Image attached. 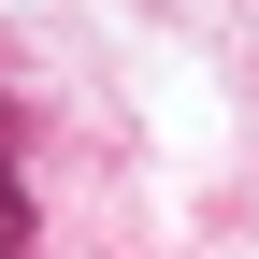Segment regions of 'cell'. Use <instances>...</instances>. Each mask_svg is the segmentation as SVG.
Returning <instances> with one entry per match:
<instances>
[{
  "label": "cell",
  "instance_id": "obj_1",
  "mask_svg": "<svg viewBox=\"0 0 259 259\" xmlns=\"http://www.w3.org/2000/svg\"><path fill=\"white\" fill-rule=\"evenodd\" d=\"M15 144H29V101L0 87V259H29V245H44V202H29V173H15Z\"/></svg>",
  "mask_w": 259,
  "mask_h": 259
}]
</instances>
